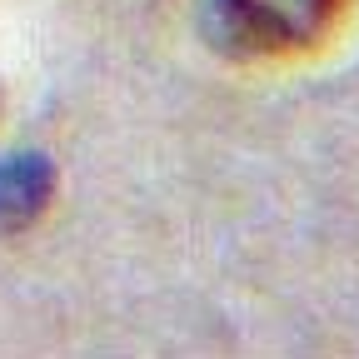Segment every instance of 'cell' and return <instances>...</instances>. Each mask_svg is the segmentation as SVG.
Returning <instances> with one entry per match:
<instances>
[{
    "instance_id": "cell-1",
    "label": "cell",
    "mask_w": 359,
    "mask_h": 359,
    "mask_svg": "<svg viewBox=\"0 0 359 359\" xmlns=\"http://www.w3.org/2000/svg\"><path fill=\"white\" fill-rule=\"evenodd\" d=\"M339 0H205L200 30L219 55L230 60H259L304 50L309 40L334 20Z\"/></svg>"
},
{
    "instance_id": "cell-2",
    "label": "cell",
    "mask_w": 359,
    "mask_h": 359,
    "mask_svg": "<svg viewBox=\"0 0 359 359\" xmlns=\"http://www.w3.org/2000/svg\"><path fill=\"white\" fill-rule=\"evenodd\" d=\"M55 160L45 150L0 155V235H20L55 200Z\"/></svg>"
}]
</instances>
